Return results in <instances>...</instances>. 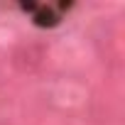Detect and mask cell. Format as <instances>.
Wrapping results in <instances>:
<instances>
[{"mask_svg":"<svg viewBox=\"0 0 125 125\" xmlns=\"http://www.w3.org/2000/svg\"><path fill=\"white\" fill-rule=\"evenodd\" d=\"M69 8H71V5H66V3H52V5L27 3V5H20V10L27 12L37 27H54V25H59L61 17L69 12Z\"/></svg>","mask_w":125,"mask_h":125,"instance_id":"6da1fadb","label":"cell"}]
</instances>
